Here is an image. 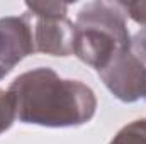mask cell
I'll use <instances>...</instances> for the list:
<instances>
[{
	"label": "cell",
	"instance_id": "cell-1",
	"mask_svg": "<svg viewBox=\"0 0 146 144\" xmlns=\"http://www.w3.org/2000/svg\"><path fill=\"white\" fill-rule=\"evenodd\" d=\"M15 119L41 127H80L97 112V97L83 81L61 78L51 68L19 75L9 87Z\"/></svg>",
	"mask_w": 146,
	"mask_h": 144
},
{
	"label": "cell",
	"instance_id": "cell-2",
	"mask_svg": "<svg viewBox=\"0 0 146 144\" xmlns=\"http://www.w3.org/2000/svg\"><path fill=\"white\" fill-rule=\"evenodd\" d=\"M129 48L131 34L119 2L97 0L80 9L75 20L73 49L80 61L99 71L119 51Z\"/></svg>",
	"mask_w": 146,
	"mask_h": 144
},
{
	"label": "cell",
	"instance_id": "cell-3",
	"mask_svg": "<svg viewBox=\"0 0 146 144\" xmlns=\"http://www.w3.org/2000/svg\"><path fill=\"white\" fill-rule=\"evenodd\" d=\"M97 73L109 92L121 102L133 104L146 97V65L131 48L119 51Z\"/></svg>",
	"mask_w": 146,
	"mask_h": 144
},
{
	"label": "cell",
	"instance_id": "cell-4",
	"mask_svg": "<svg viewBox=\"0 0 146 144\" xmlns=\"http://www.w3.org/2000/svg\"><path fill=\"white\" fill-rule=\"evenodd\" d=\"M36 53L33 29L26 17H0V80L24 58Z\"/></svg>",
	"mask_w": 146,
	"mask_h": 144
},
{
	"label": "cell",
	"instance_id": "cell-5",
	"mask_svg": "<svg viewBox=\"0 0 146 144\" xmlns=\"http://www.w3.org/2000/svg\"><path fill=\"white\" fill-rule=\"evenodd\" d=\"M34 48L49 56H72L75 49V24L68 17L34 19Z\"/></svg>",
	"mask_w": 146,
	"mask_h": 144
},
{
	"label": "cell",
	"instance_id": "cell-6",
	"mask_svg": "<svg viewBox=\"0 0 146 144\" xmlns=\"http://www.w3.org/2000/svg\"><path fill=\"white\" fill-rule=\"evenodd\" d=\"M109 144H146V119H138L124 126Z\"/></svg>",
	"mask_w": 146,
	"mask_h": 144
},
{
	"label": "cell",
	"instance_id": "cell-7",
	"mask_svg": "<svg viewBox=\"0 0 146 144\" xmlns=\"http://www.w3.org/2000/svg\"><path fill=\"white\" fill-rule=\"evenodd\" d=\"M26 9L34 19L66 17L68 14V3L65 2H26Z\"/></svg>",
	"mask_w": 146,
	"mask_h": 144
},
{
	"label": "cell",
	"instance_id": "cell-8",
	"mask_svg": "<svg viewBox=\"0 0 146 144\" xmlns=\"http://www.w3.org/2000/svg\"><path fill=\"white\" fill-rule=\"evenodd\" d=\"M15 120V107L9 90L0 88V134L9 131Z\"/></svg>",
	"mask_w": 146,
	"mask_h": 144
},
{
	"label": "cell",
	"instance_id": "cell-9",
	"mask_svg": "<svg viewBox=\"0 0 146 144\" xmlns=\"http://www.w3.org/2000/svg\"><path fill=\"white\" fill-rule=\"evenodd\" d=\"M126 12V17H131L136 24L146 27V0H134V2H119Z\"/></svg>",
	"mask_w": 146,
	"mask_h": 144
},
{
	"label": "cell",
	"instance_id": "cell-10",
	"mask_svg": "<svg viewBox=\"0 0 146 144\" xmlns=\"http://www.w3.org/2000/svg\"><path fill=\"white\" fill-rule=\"evenodd\" d=\"M131 51L146 65V27L139 29L131 37Z\"/></svg>",
	"mask_w": 146,
	"mask_h": 144
}]
</instances>
